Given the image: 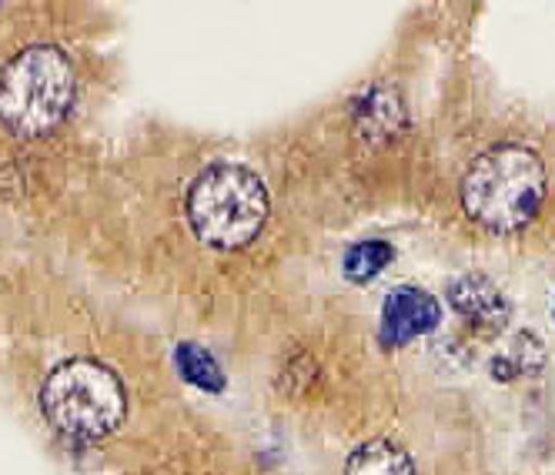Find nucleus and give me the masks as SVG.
<instances>
[{
	"label": "nucleus",
	"instance_id": "obj_10",
	"mask_svg": "<svg viewBox=\"0 0 555 475\" xmlns=\"http://www.w3.org/2000/svg\"><path fill=\"white\" fill-rule=\"evenodd\" d=\"M395 258V248L388 242H362L348 248L345 255V279L348 282H369L378 271H385Z\"/></svg>",
	"mask_w": 555,
	"mask_h": 475
},
{
	"label": "nucleus",
	"instance_id": "obj_2",
	"mask_svg": "<svg viewBox=\"0 0 555 475\" xmlns=\"http://www.w3.org/2000/svg\"><path fill=\"white\" fill-rule=\"evenodd\" d=\"M74 67L54 44H30L0 70V121L21 138L54 131L74 104Z\"/></svg>",
	"mask_w": 555,
	"mask_h": 475
},
{
	"label": "nucleus",
	"instance_id": "obj_3",
	"mask_svg": "<svg viewBox=\"0 0 555 475\" xmlns=\"http://www.w3.org/2000/svg\"><path fill=\"white\" fill-rule=\"evenodd\" d=\"M188 221L194 234L218 252L245 248L268 221V191L251 168L218 162L194 178L188 191Z\"/></svg>",
	"mask_w": 555,
	"mask_h": 475
},
{
	"label": "nucleus",
	"instance_id": "obj_7",
	"mask_svg": "<svg viewBox=\"0 0 555 475\" xmlns=\"http://www.w3.org/2000/svg\"><path fill=\"white\" fill-rule=\"evenodd\" d=\"M354 121H359V131L369 141H388L395 131L405 128V107L402 98L388 85H375L369 91H362L354 98Z\"/></svg>",
	"mask_w": 555,
	"mask_h": 475
},
{
	"label": "nucleus",
	"instance_id": "obj_6",
	"mask_svg": "<svg viewBox=\"0 0 555 475\" xmlns=\"http://www.w3.org/2000/svg\"><path fill=\"white\" fill-rule=\"evenodd\" d=\"M449 305L482 332H499L508 322V301L486 274H465L449 288Z\"/></svg>",
	"mask_w": 555,
	"mask_h": 475
},
{
	"label": "nucleus",
	"instance_id": "obj_5",
	"mask_svg": "<svg viewBox=\"0 0 555 475\" xmlns=\"http://www.w3.org/2000/svg\"><path fill=\"white\" fill-rule=\"evenodd\" d=\"M442 322V305L415 285H402L382 301V345L402 348L422 335H431Z\"/></svg>",
	"mask_w": 555,
	"mask_h": 475
},
{
	"label": "nucleus",
	"instance_id": "obj_8",
	"mask_svg": "<svg viewBox=\"0 0 555 475\" xmlns=\"http://www.w3.org/2000/svg\"><path fill=\"white\" fill-rule=\"evenodd\" d=\"M345 475H415V462L391 439H372L348 455Z\"/></svg>",
	"mask_w": 555,
	"mask_h": 475
},
{
	"label": "nucleus",
	"instance_id": "obj_9",
	"mask_svg": "<svg viewBox=\"0 0 555 475\" xmlns=\"http://www.w3.org/2000/svg\"><path fill=\"white\" fill-rule=\"evenodd\" d=\"M175 365L181 372V378L188 385H197L202 391H224V372L218 369V362L211 359V351L202 348V345H191V342H181L175 348Z\"/></svg>",
	"mask_w": 555,
	"mask_h": 475
},
{
	"label": "nucleus",
	"instance_id": "obj_1",
	"mask_svg": "<svg viewBox=\"0 0 555 475\" xmlns=\"http://www.w3.org/2000/svg\"><path fill=\"white\" fill-rule=\"evenodd\" d=\"M548 194L539 154L522 144H495L465 168L459 184L462 211L486 231L512 234L526 228Z\"/></svg>",
	"mask_w": 555,
	"mask_h": 475
},
{
	"label": "nucleus",
	"instance_id": "obj_4",
	"mask_svg": "<svg viewBox=\"0 0 555 475\" xmlns=\"http://www.w3.org/2000/svg\"><path fill=\"white\" fill-rule=\"evenodd\" d=\"M41 409L54 432L77 442H94L125 422L128 395L107 365L94 359H70L44 378Z\"/></svg>",
	"mask_w": 555,
	"mask_h": 475
}]
</instances>
